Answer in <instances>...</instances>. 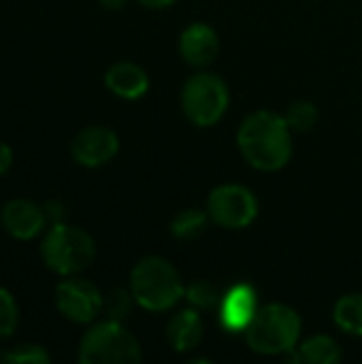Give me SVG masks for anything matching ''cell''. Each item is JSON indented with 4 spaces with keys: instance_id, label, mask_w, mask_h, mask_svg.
Listing matches in <instances>:
<instances>
[{
    "instance_id": "obj_1",
    "label": "cell",
    "mask_w": 362,
    "mask_h": 364,
    "mask_svg": "<svg viewBox=\"0 0 362 364\" xmlns=\"http://www.w3.org/2000/svg\"><path fill=\"white\" fill-rule=\"evenodd\" d=\"M290 126L273 111L252 113L239 128V149L258 171H280L292 156Z\"/></svg>"
},
{
    "instance_id": "obj_2",
    "label": "cell",
    "mask_w": 362,
    "mask_h": 364,
    "mask_svg": "<svg viewBox=\"0 0 362 364\" xmlns=\"http://www.w3.org/2000/svg\"><path fill=\"white\" fill-rule=\"evenodd\" d=\"M38 254L43 264L58 277H73L92 267L96 258V243L79 226L53 222L41 237Z\"/></svg>"
},
{
    "instance_id": "obj_3",
    "label": "cell",
    "mask_w": 362,
    "mask_h": 364,
    "mask_svg": "<svg viewBox=\"0 0 362 364\" xmlns=\"http://www.w3.org/2000/svg\"><path fill=\"white\" fill-rule=\"evenodd\" d=\"M130 292L147 311L171 309L186 292L177 269L158 256L143 258L130 273Z\"/></svg>"
},
{
    "instance_id": "obj_4",
    "label": "cell",
    "mask_w": 362,
    "mask_h": 364,
    "mask_svg": "<svg viewBox=\"0 0 362 364\" xmlns=\"http://www.w3.org/2000/svg\"><path fill=\"white\" fill-rule=\"evenodd\" d=\"M77 360L81 364H134L141 360V346L122 322L107 318L96 324L92 322L83 333Z\"/></svg>"
},
{
    "instance_id": "obj_5",
    "label": "cell",
    "mask_w": 362,
    "mask_h": 364,
    "mask_svg": "<svg viewBox=\"0 0 362 364\" xmlns=\"http://www.w3.org/2000/svg\"><path fill=\"white\" fill-rule=\"evenodd\" d=\"M301 335V320L294 309L273 303L258 309L256 318L245 331L247 346L258 354H284L297 348Z\"/></svg>"
},
{
    "instance_id": "obj_6",
    "label": "cell",
    "mask_w": 362,
    "mask_h": 364,
    "mask_svg": "<svg viewBox=\"0 0 362 364\" xmlns=\"http://www.w3.org/2000/svg\"><path fill=\"white\" fill-rule=\"evenodd\" d=\"M186 117L196 126H213L228 107V87L218 75L201 73L188 79L181 92Z\"/></svg>"
},
{
    "instance_id": "obj_7",
    "label": "cell",
    "mask_w": 362,
    "mask_h": 364,
    "mask_svg": "<svg viewBox=\"0 0 362 364\" xmlns=\"http://www.w3.org/2000/svg\"><path fill=\"white\" fill-rule=\"evenodd\" d=\"M105 294L87 279L79 275L62 277L53 290V303L58 314L73 324H92L102 314Z\"/></svg>"
},
{
    "instance_id": "obj_8",
    "label": "cell",
    "mask_w": 362,
    "mask_h": 364,
    "mask_svg": "<svg viewBox=\"0 0 362 364\" xmlns=\"http://www.w3.org/2000/svg\"><path fill=\"white\" fill-rule=\"evenodd\" d=\"M207 211L209 218L224 228H245L258 215V203L247 188L228 183L211 192Z\"/></svg>"
},
{
    "instance_id": "obj_9",
    "label": "cell",
    "mask_w": 362,
    "mask_h": 364,
    "mask_svg": "<svg viewBox=\"0 0 362 364\" xmlns=\"http://www.w3.org/2000/svg\"><path fill=\"white\" fill-rule=\"evenodd\" d=\"M119 151L117 134L107 126H85L70 141V156L79 166L98 168Z\"/></svg>"
},
{
    "instance_id": "obj_10",
    "label": "cell",
    "mask_w": 362,
    "mask_h": 364,
    "mask_svg": "<svg viewBox=\"0 0 362 364\" xmlns=\"http://www.w3.org/2000/svg\"><path fill=\"white\" fill-rule=\"evenodd\" d=\"M45 207L28 198H11L0 209V228L15 241H34L47 230Z\"/></svg>"
},
{
    "instance_id": "obj_11",
    "label": "cell",
    "mask_w": 362,
    "mask_h": 364,
    "mask_svg": "<svg viewBox=\"0 0 362 364\" xmlns=\"http://www.w3.org/2000/svg\"><path fill=\"white\" fill-rule=\"evenodd\" d=\"M258 309L256 288L250 284H235L220 299V324L226 333H245Z\"/></svg>"
},
{
    "instance_id": "obj_12",
    "label": "cell",
    "mask_w": 362,
    "mask_h": 364,
    "mask_svg": "<svg viewBox=\"0 0 362 364\" xmlns=\"http://www.w3.org/2000/svg\"><path fill=\"white\" fill-rule=\"evenodd\" d=\"M179 51L183 60L192 66H207L215 60L220 51L218 34L207 23H192L181 32Z\"/></svg>"
},
{
    "instance_id": "obj_13",
    "label": "cell",
    "mask_w": 362,
    "mask_h": 364,
    "mask_svg": "<svg viewBox=\"0 0 362 364\" xmlns=\"http://www.w3.org/2000/svg\"><path fill=\"white\" fill-rule=\"evenodd\" d=\"M105 85L117 98L137 100V98H141L147 92L149 79H147L145 70L139 64H132V62H115L105 73Z\"/></svg>"
},
{
    "instance_id": "obj_14",
    "label": "cell",
    "mask_w": 362,
    "mask_h": 364,
    "mask_svg": "<svg viewBox=\"0 0 362 364\" xmlns=\"http://www.w3.org/2000/svg\"><path fill=\"white\" fill-rule=\"evenodd\" d=\"M166 337L177 352L194 350L203 339V320L194 309L179 311L166 328Z\"/></svg>"
},
{
    "instance_id": "obj_15",
    "label": "cell",
    "mask_w": 362,
    "mask_h": 364,
    "mask_svg": "<svg viewBox=\"0 0 362 364\" xmlns=\"http://www.w3.org/2000/svg\"><path fill=\"white\" fill-rule=\"evenodd\" d=\"M299 354H301V363L335 364L341 360L339 346L331 337H326V335H316L309 341H305L299 348Z\"/></svg>"
},
{
    "instance_id": "obj_16",
    "label": "cell",
    "mask_w": 362,
    "mask_h": 364,
    "mask_svg": "<svg viewBox=\"0 0 362 364\" xmlns=\"http://www.w3.org/2000/svg\"><path fill=\"white\" fill-rule=\"evenodd\" d=\"M335 322L348 335L362 337V294H348L337 301Z\"/></svg>"
},
{
    "instance_id": "obj_17",
    "label": "cell",
    "mask_w": 362,
    "mask_h": 364,
    "mask_svg": "<svg viewBox=\"0 0 362 364\" xmlns=\"http://www.w3.org/2000/svg\"><path fill=\"white\" fill-rule=\"evenodd\" d=\"M207 228V213L198 211V209H186L181 213L175 215V220L171 222V232L177 239L183 241H192L196 237H201Z\"/></svg>"
},
{
    "instance_id": "obj_18",
    "label": "cell",
    "mask_w": 362,
    "mask_h": 364,
    "mask_svg": "<svg viewBox=\"0 0 362 364\" xmlns=\"http://www.w3.org/2000/svg\"><path fill=\"white\" fill-rule=\"evenodd\" d=\"M0 360L4 364H49V352L38 343H17L0 352Z\"/></svg>"
},
{
    "instance_id": "obj_19",
    "label": "cell",
    "mask_w": 362,
    "mask_h": 364,
    "mask_svg": "<svg viewBox=\"0 0 362 364\" xmlns=\"http://www.w3.org/2000/svg\"><path fill=\"white\" fill-rule=\"evenodd\" d=\"M19 320H21V311L15 294L0 286V341L11 339L15 335Z\"/></svg>"
},
{
    "instance_id": "obj_20",
    "label": "cell",
    "mask_w": 362,
    "mask_h": 364,
    "mask_svg": "<svg viewBox=\"0 0 362 364\" xmlns=\"http://www.w3.org/2000/svg\"><path fill=\"white\" fill-rule=\"evenodd\" d=\"M286 124L290 126L292 132H305L309 128L316 126L318 122V109L307 102V100H297L288 107V113H286Z\"/></svg>"
},
{
    "instance_id": "obj_21",
    "label": "cell",
    "mask_w": 362,
    "mask_h": 364,
    "mask_svg": "<svg viewBox=\"0 0 362 364\" xmlns=\"http://www.w3.org/2000/svg\"><path fill=\"white\" fill-rule=\"evenodd\" d=\"M132 292L124 290V288H115L111 292L105 294V301H102V314L109 318V320H115V322H124L132 309Z\"/></svg>"
},
{
    "instance_id": "obj_22",
    "label": "cell",
    "mask_w": 362,
    "mask_h": 364,
    "mask_svg": "<svg viewBox=\"0 0 362 364\" xmlns=\"http://www.w3.org/2000/svg\"><path fill=\"white\" fill-rule=\"evenodd\" d=\"M183 296H186L196 309L215 307V305H220V299H222L220 292L215 290V286L209 284L207 279H196V282H192V284L186 288Z\"/></svg>"
},
{
    "instance_id": "obj_23",
    "label": "cell",
    "mask_w": 362,
    "mask_h": 364,
    "mask_svg": "<svg viewBox=\"0 0 362 364\" xmlns=\"http://www.w3.org/2000/svg\"><path fill=\"white\" fill-rule=\"evenodd\" d=\"M13 158H15V154H13L11 145H9V143H4V141H0V177H4V175L11 171V166H13Z\"/></svg>"
},
{
    "instance_id": "obj_24",
    "label": "cell",
    "mask_w": 362,
    "mask_h": 364,
    "mask_svg": "<svg viewBox=\"0 0 362 364\" xmlns=\"http://www.w3.org/2000/svg\"><path fill=\"white\" fill-rule=\"evenodd\" d=\"M98 2H100V6H105L109 11H119V9L126 6L128 0H98Z\"/></svg>"
},
{
    "instance_id": "obj_25",
    "label": "cell",
    "mask_w": 362,
    "mask_h": 364,
    "mask_svg": "<svg viewBox=\"0 0 362 364\" xmlns=\"http://www.w3.org/2000/svg\"><path fill=\"white\" fill-rule=\"evenodd\" d=\"M137 2H141L143 6H149V9H164V6L173 4L175 0H137Z\"/></svg>"
}]
</instances>
